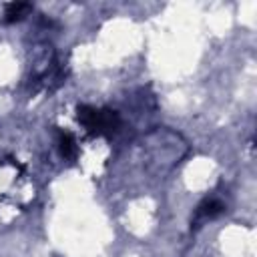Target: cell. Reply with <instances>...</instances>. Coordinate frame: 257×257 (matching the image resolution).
Returning <instances> with one entry per match:
<instances>
[{"instance_id": "cell-4", "label": "cell", "mask_w": 257, "mask_h": 257, "mask_svg": "<svg viewBox=\"0 0 257 257\" xmlns=\"http://www.w3.org/2000/svg\"><path fill=\"white\" fill-rule=\"evenodd\" d=\"M58 149H60V155L64 159H74V155H76V143H74V139H72L70 133H60V137H58Z\"/></svg>"}, {"instance_id": "cell-2", "label": "cell", "mask_w": 257, "mask_h": 257, "mask_svg": "<svg viewBox=\"0 0 257 257\" xmlns=\"http://www.w3.org/2000/svg\"><path fill=\"white\" fill-rule=\"evenodd\" d=\"M30 10H32V6H30V4H26V2H12V4H8V6H6L4 22H8V24L18 22V20H22Z\"/></svg>"}, {"instance_id": "cell-1", "label": "cell", "mask_w": 257, "mask_h": 257, "mask_svg": "<svg viewBox=\"0 0 257 257\" xmlns=\"http://www.w3.org/2000/svg\"><path fill=\"white\" fill-rule=\"evenodd\" d=\"M76 116H78L80 124L86 131L94 133V135H108V133L116 131L118 124H120L118 114L114 110H110V108H100L98 110V108L82 104V106L76 108Z\"/></svg>"}, {"instance_id": "cell-3", "label": "cell", "mask_w": 257, "mask_h": 257, "mask_svg": "<svg viewBox=\"0 0 257 257\" xmlns=\"http://www.w3.org/2000/svg\"><path fill=\"white\" fill-rule=\"evenodd\" d=\"M223 211H225V205H223L221 201H217V199H209V201H205V203L199 207L197 215L203 217V219H215V217H219Z\"/></svg>"}]
</instances>
